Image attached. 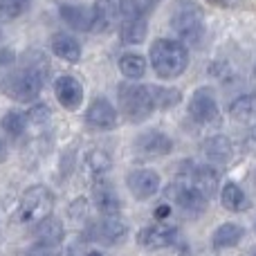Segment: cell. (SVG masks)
Listing matches in <instances>:
<instances>
[{"mask_svg":"<svg viewBox=\"0 0 256 256\" xmlns=\"http://www.w3.org/2000/svg\"><path fill=\"white\" fill-rule=\"evenodd\" d=\"M48 72H50V63L45 61L43 54L36 52L34 58H30L22 68L14 70L12 74H7L0 81V90H2L4 97L14 99V102L30 104L40 94Z\"/></svg>","mask_w":256,"mask_h":256,"instance_id":"obj_1","label":"cell"},{"mask_svg":"<svg viewBox=\"0 0 256 256\" xmlns=\"http://www.w3.org/2000/svg\"><path fill=\"white\" fill-rule=\"evenodd\" d=\"M150 66L160 79H176L189 66V52L173 38H158L150 45Z\"/></svg>","mask_w":256,"mask_h":256,"instance_id":"obj_2","label":"cell"},{"mask_svg":"<svg viewBox=\"0 0 256 256\" xmlns=\"http://www.w3.org/2000/svg\"><path fill=\"white\" fill-rule=\"evenodd\" d=\"M171 27L180 40L189 45H200L207 34V25H204V14L191 0H180L176 12L171 14Z\"/></svg>","mask_w":256,"mask_h":256,"instance_id":"obj_3","label":"cell"},{"mask_svg":"<svg viewBox=\"0 0 256 256\" xmlns=\"http://www.w3.org/2000/svg\"><path fill=\"white\" fill-rule=\"evenodd\" d=\"M117 94H120L122 115L128 122L137 124V122H144L153 115L155 104H153V94H150V86L122 84L117 88Z\"/></svg>","mask_w":256,"mask_h":256,"instance_id":"obj_4","label":"cell"},{"mask_svg":"<svg viewBox=\"0 0 256 256\" xmlns=\"http://www.w3.org/2000/svg\"><path fill=\"white\" fill-rule=\"evenodd\" d=\"M54 209V194L43 184H34L22 194L18 204V222L22 225H38L45 218H50Z\"/></svg>","mask_w":256,"mask_h":256,"instance_id":"obj_5","label":"cell"},{"mask_svg":"<svg viewBox=\"0 0 256 256\" xmlns=\"http://www.w3.org/2000/svg\"><path fill=\"white\" fill-rule=\"evenodd\" d=\"M189 117L196 122V124H216L220 120V110H218V102H216V94H214L212 88L202 86L198 88L194 94H191V102H189Z\"/></svg>","mask_w":256,"mask_h":256,"instance_id":"obj_6","label":"cell"},{"mask_svg":"<svg viewBox=\"0 0 256 256\" xmlns=\"http://www.w3.org/2000/svg\"><path fill=\"white\" fill-rule=\"evenodd\" d=\"M176 180L180 182H186V184H191L194 189H198L200 194H204L209 200L214 198V196L220 191V180H218V171L214 166H209V164H202V166H196V164H191L186 171H180L178 173Z\"/></svg>","mask_w":256,"mask_h":256,"instance_id":"obj_7","label":"cell"},{"mask_svg":"<svg viewBox=\"0 0 256 256\" xmlns=\"http://www.w3.org/2000/svg\"><path fill=\"white\" fill-rule=\"evenodd\" d=\"M168 194L173 196V202L178 204V209L186 214V216H200L204 209L209 207V198L204 194H200L198 189H194L186 182L176 180L168 186Z\"/></svg>","mask_w":256,"mask_h":256,"instance_id":"obj_8","label":"cell"},{"mask_svg":"<svg viewBox=\"0 0 256 256\" xmlns=\"http://www.w3.org/2000/svg\"><path fill=\"white\" fill-rule=\"evenodd\" d=\"M58 16L68 27L76 32H99V20H97V9L90 4H61L58 7Z\"/></svg>","mask_w":256,"mask_h":256,"instance_id":"obj_9","label":"cell"},{"mask_svg":"<svg viewBox=\"0 0 256 256\" xmlns=\"http://www.w3.org/2000/svg\"><path fill=\"white\" fill-rule=\"evenodd\" d=\"M162 178L153 168H135L126 176V186L135 200H148L160 191Z\"/></svg>","mask_w":256,"mask_h":256,"instance_id":"obj_10","label":"cell"},{"mask_svg":"<svg viewBox=\"0 0 256 256\" xmlns=\"http://www.w3.org/2000/svg\"><path fill=\"white\" fill-rule=\"evenodd\" d=\"M94 9H97L99 32L108 30V27H112V25H120L126 16L137 12L130 0H97Z\"/></svg>","mask_w":256,"mask_h":256,"instance_id":"obj_11","label":"cell"},{"mask_svg":"<svg viewBox=\"0 0 256 256\" xmlns=\"http://www.w3.org/2000/svg\"><path fill=\"white\" fill-rule=\"evenodd\" d=\"M117 120H120L117 108L106 97H94L86 110V124L97 130H112L117 126Z\"/></svg>","mask_w":256,"mask_h":256,"instance_id":"obj_12","label":"cell"},{"mask_svg":"<svg viewBox=\"0 0 256 256\" xmlns=\"http://www.w3.org/2000/svg\"><path fill=\"white\" fill-rule=\"evenodd\" d=\"M126 236H128V225L117 216H104L102 220L90 227V238H94L97 243L104 245L124 243Z\"/></svg>","mask_w":256,"mask_h":256,"instance_id":"obj_13","label":"cell"},{"mask_svg":"<svg viewBox=\"0 0 256 256\" xmlns=\"http://www.w3.org/2000/svg\"><path fill=\"white\" fill-rule=\"evenodd\" d=\"M178 238V230L164 222H155V225H146L137 234V243L144 250H164L173 245Z\"/></svg>","mask_w":256,"mask_h":256,"instance_id":"obj_14","label":"cell"},{"mask_svg":"<svg viewBox=\"0 0 256 256\" xmlns=\"http://www.w3.org/2000/svg\"><path fill=\"white\" fill-rule=\"evenodd\" d=\"M54 97L66 110H76L84 104V86L76 76L61 74L54 81Z\"/></svg>","mask_w":256,"mask_h":256,"instance_id":"obj_15","label":"cell"},{"mask_svg":"<svg viewBox=\"0 0 256 256\" xmlns=\"http://www.w3.org/2000/svg\"><path fill=\"white\" fill-rule=\"evenodd\" d=\"M135 150L144 158H164L173 150V140L162 130H146L135 140Z\"/></svg>","mask_w":256,"mask_h":256,"instance_id":"obj_16","label":"cell"},{"mask_svg":"<svg viewBox=\"0 0 256 256\" xmlns=\"http://www.w3.org/2000/svg\"><path fill=\"white\" fill-rule=\"evenodd\" d=\"M92 202L102 216H120L122 200L117 191L112 189V184H108V182L102 180L92 186Z\"/></svg>","mask_w":256,"mask_h":256,"instance_id":"obj_17","label":"cell"},{"mask_svg":"<svg viewBox=\"0 0 256 256\" xmlns=\"http://www.w3.org/2000/svg\"><path fill=\"white\" fill-rule=\"evenodd\" d=\"M146 34H148V22H146V16L140 12L126 16L124 20L120 22V38L124 45H140L146 40Z\"/></svg>","mask_w":256,"mask_h":256,"instance_id":"obj_18","label":"cell"},{"mask_svg":"<svg viewBox=\"0 0 256 256\" xmlns=\"http://www.w3.org/2000/svg\"><path fill=\"white\" fill-rule=\"evenodd\" d=\"M202 153L212 164H230L234 158V144L227 135H214L202 144Z\"/></svg>","mask_w":256,"mask_h":256,"instance_id":"obj_19","label":"cell"},{"mask_svg":"<svg viewBox=\"0 0 256 256\" xmlns=\"http://www.w3.org/2000/svg\"><path fill=\"white\" fill-rule=\"evenodd\" d=\"M50 48L56 54L58 58L68 63H76L81 58V43L74 38L72 34H66V32H56L50 38Z\"/></svg>","mask_w":256,"mask_h":256,"instance_id":"obj_20","label":"cell"},{"mask_svg":"<svg viewBox=\"0 0 256 256\" xmlns=\"http://www.w3.org/2000/svg\"><path fill=\"white\" fill-rule=\"evenodd\" d=\"M220 204L227 209V212H234V214L248 212V209L252 207L248 194H245L236 182H225V184L220 186Z\"/></svg>","mask_w":256,"mask_h":256,"instance_id":"obj_21","label":"cell"},{"mask_svg":"<svg viewBox=\"0 0 256 256\" xmlns=\"http://www.w3.org/2000/svg\"><path fill=\"white\" fill-rule=\"evenodd\" d=\"M243 236H245V230L238 222H222L214 232L212 245H214V250H232L243 240Z\"/></svg>","mask_w":256,"mask_h":256,"instance_id":"obj_22","label":"cell"},{"mask_svg":"<svg viewBox=\"0 0 256 256\" xmlns=\"http://www.w3.org/2000/svg\"><path fill=\"white\" fill-rule=\"evenodd\" d=\"M230 117L240 124H252L256 122V92H248L236 97L230 104Z\"/></svg>","mask_w":256,"mask_h":256,"instance_id":"obj_23","label":"cell"},{"mask_svg":"<svg viewBox=\"0 0 256 256\" xmlns=\"http://www.w3.org/2000/svg\"><path fill=\"white\" fill-rule=\"evenodd\" d=\"M84 166L92 178H104L112 168V160L104 148H90L84 158Z\"/></svg>","mask_w":256,"mask_h":256,"instance_id":"obj_24","label":"cell"},{"mask_svg":"<svg viewBox=\"0 0 256 256\" xmlns=\"http://www.w3.org/2000/svg\"><path fill=\"white\" fill-rule=\"evenodd\" d=\"M61 238H63V227L56 218L50 216V218H45L43 222H38V243H40V248L52 250L61 243Z\"/></svg>","mask_w":256,"mask_h":256,"instance_id":"obj_25","label":"cell"},{"mask_svg":"<svg viewBox=\"0 0 256 256\" xmlns=\"http://www.w3.org/2000/svg\"><path fill=\"white\" fill-rule=\"evenodd\" d=\"M120 70H122V74L130 81L142 79L146 72V58L137 52H126L120 56Z\"/></svg>","mask_w":256,"mask_h":256,"instance_id":"obj_26","label":"cell"},{"mask_svg":"<svg viewBox=\"0 0 256 256\" xmlns=\"http://www.w3.org/2000/svg\"><path fill=\"white\" fill-rule=\"evenodd\" d=\"M155 110H168L182 102V92L178 88H164V86H150Z\"/></svg>","mask_w":256,"mask_h":256,"instance_id":"obj_27","label":"cell"},{"mask_svg":"<svg viewBox=\"0 0 256 256\" xmlns=\"http://www.w3.org/2000/svg\"><path fill=\"white\" fill-rule=\"evenodd\" d=\"M0 126H2V130L7 132V135L20 137L22 132L27 130V126H30V122H27V112H20V110L4 112V117L0 120Z\"/></svg>","mask_w":256,"mask_h":256,"instance_id":"obj_28","label":"cell"},{"mask_svg":"<svg viewBox=\"0 0 256 256\" xmlns=\"http://www.w3.org/2000/svg\"><path fill=\"white\" fill-rule=\"evenodd\" d=\"M30 4H32V0H0V18H2V20H14V18L20 16Z\"/></svg>","mask_w":256,"mask_h":256,"instance_id":"obj_29","label":"cell"},{"mask_svg":"<svg viewBox=\"0 0 256 256\" xmlns=\"http://www.w3.org/2000/svg\"><path fill=\"white\" fill-rule=\"evenodd\" d=\"M50 117H52V112H50V108L43 106V104H36V106L30 108V112H27V122H30L32 126H45L50 122Z\"/></svg>","mask_w":256,"mask_h":256,"instance_id":"obj_30","label":"cell"},{"mask_svg":"<svg viewBox=\"0 0 256 256\" xmlns=\"http://www.w3.org/2000/svg\"><path fill=\"white\" fill-rule=\"evenodd\" d=\"M88 209H90L88 200H86V198H76L74 202L70 204V212H68V216H70L74 222H84L86 218H88Z\"/></svg>","mask_w":256,"mask_h":256,"instance_id":"obj_31","label":"cell"},{"mask_svg":"<svg viewBox=\"0 0 256 256\" xmlns=\"http://www.w3.org/2000/svg\"><path fill=\"white\" fill-rule=\"evenodd\" d=\"M207 2L216 4V7H222V9H236L243 4V0H207Z\"/></svg>","mask_w":256,"mask_h":256,"instance_id":"obj_32","label":"cell"},{"mask_svg":"<svg viewBox=\"0 0 256 256\" xmlns=\"http://www.w3.org/2000/svg\"><path fill=\"white\" fill-rule=\"evenodd\" d=\"M168 214H171V207H168V204H160V207L155 209V218H166Z\"/></svg>","mask_w":256,"mask_h":256,"instance_id":"obj_33","label":"cell"},{"mask_svg":"<svg viewBox=\"0 0 256 256\" xmlns=\"http://www.w3.org/2000/svg\"><path fill=\"white\" fill-rule=\"evenodd\" d=\"M4 160H7V146H4V142L0 140V164H2Z\"/></svg>","mask_w":256,"mask_h":256,"instance_id":"obj_34","label":"cell"},{"mask_svg":"<svg viewBox=\"0 0 256 256\" xmlns=\"http://www.w3.org/2000/svg\"><path fill=\"white\" fill-rule=\"evenodd\" d=\"M86 256H102V254H99V252H94V250H92V252H88Z\"/></svg>","mask_w":256,"mask_h":256,"instance_id":"obj_35","label":"cell"},{"mask_svg":"<svg viewBox=\"0 0 256 256\" xmlns=\"http://www.w3.org/2000/svg\"><path fill=\"white\" fill-rule=\"evenodd\" d=\"M254 76H256V61H254Z\"/></svg>","mask_w":256,"mask_h":256,"instance_id":"obj_36","label":"cell"},{"mask_svg":"<svg viewBox=\"0 0 256 256\" xmlns=\"http://www.w3.org/2000/svg\"><path fill=\"white\" fill-rule=\"evenodd\" d=\"M252 256H256V252H254V254H252Z\"/></svg>","mask_w":256,"mask_h":256,"instance_id":"obj_37","label":"cell"}]
</instances>
